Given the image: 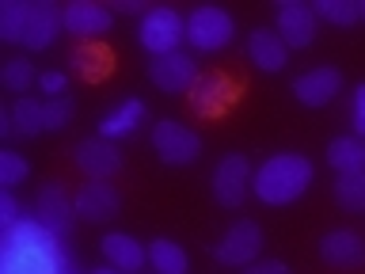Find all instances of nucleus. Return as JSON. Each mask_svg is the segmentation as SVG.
<instances>
[{
  "label": "nucleus",
  "mask_w": 365,
  "mask_h": 274,
  "mask_svg": "<svg viewBox=\"0 0 365 274\" xmlns=\"http://www.w3.org/2000/svg\"><path fill=\"white\" fill-rule=\"evenodd\" d=\"M68 267L61 240L34 217L0 233V274H61Z\"/></svg>",
  "instance_id": "nucleus-1"
},
{
  "label": "nucleus",
  "mask_w": 365,
  "mask_h": 274,
  "mask_svg": "<svg viewBox=\"0 0 365 274\" xmlns=\"http://www.w3.org/2000/svg\"><path fill=\"white\" fill-rule=\"evenodd\" d=\"M312 179H316V168L308 156L274 153L255 168V176H251V194L267 206H289L312 187Z\"/></svg>",
  "instance_id": "nucleus-2"
},
{
  "label": "nucleus",
  "mask_w": 365,
  "mask_h": 274,
  "mask_svg": "<svg viewBox=\"0 0 365 274\" xmlns=\"http://www.w3.org/2000/svg\"><path fill=\"white\" fill-rule=\"evenodd\" d=\"M137 39L153 57H168L179 54L182 39H187V16H179L171 4H153L141 16V27H137Z\"/></svg>",
  "instance_id": "nucleus-3"
},
{
  "label": "nucleus",
  "mask_w": 365,
  "mask_h": 274,
  "mask_svg": "<svg viewBox=\"0 0 365 274\" xmlns=\"http://www.w3.org/2000/svg\"><path fill=\"white\" fill-rule=\"evenodd\" d=\"M236 23L221 4H198L187 11V42L198 54H217L232 42Z\"/></svg>",
  "instance_id": "nucleus-4"
},
{
  "label": "nucleus",
  "mask_w": 365,
  "mask_h": 274,
  "mask_svg": "<svg viewBox=\"0 0 365 274\" xmlns=\"http://www.w3.org/2000/svg\"><path fill=\"white\" fill-rule=\"evenodd\" d=\"M259 251H262V228L251 217H240L213 244V259L225 263V267H251V263H259Z\"/></svg>",
  "instance_id": "nucleus-5"
},
{
  "label": "nucleus",
  "mask_w": 365,
  "mask_h": 274,
  "mask_svg": "<svg viewBox=\"0 0 365 274\" xmlns=\"http://www.w3.org/2000/svg\"><path fill=\"white\" fill-rule=\"evenodd\" d=\"M153 153L171 168H187L202 153V137L194 133L190 126H182L175 118H164V122L153 126Z\"/></svg>",
  "instance_id": "nucleus-6"
},
{
  "label": "nucleus",
  "mask_w": 365,
  "mask_h": 274,
  "mask_svg": "<svg viewBox=\"0 0 365 274\" xmlns=\"http://www.w3.org/2000/svg\"><path fill=\"white\" fill-rule=\"evenodd\" d=\"M31 217L42 228H50L57 240H65L68 233H73V225H76V198L61 187V183H46V187L34 194Z\"/></svg>",
  "instance_id": "nucleus-7"
},
{
  "label": "nucleus",
  "mask_w": 365,
  "mask_h": 274,
  "mask_svg": "<svg viewBox=\"0 0 365 274\" xmlns=\"http://www.w3.org/2000/svg\"><path fill=\"white\" fill-rule=\"evenodd\" d=\"M194 114H202V118H221L225 111L236 107L240 99V84L228 73H202L194 80V88L187 91Z\"/></svg>",
  "instance_id": "nucleus-8"
},
{
  "label": "nucleus",
  "mask_w": 365,
  "mask_h": 274,
  "mask_svg": "<svg viewBox=\"0 0 365 274\" xmlns=\"http://www.w3.org/2000/svg\"><path fill=\"white\" fill-rule=\"evenodd\" d=\"M251 176H255L251 160H247L244 153H228L221 164L213 168V176H210V187H213L217 206H225V210H236V206L251 194Z\"/></svg>",
  "instance_id": "nucleus-9"
},
{
  "label": "nucleus",
  "mask_w": 365,
  "mask_h": 274,
  "mask_svg": "<svg viewBox=\"0 0 365 274\" xmlns=\"http://www.w3.org/2000/svg\"><path fill=\"white\" fill-rule=\"evenodd\" d=\"M316 27H319V19H316L312 4H304V0H282L278 11H274V31L282 34V42L289 46V50L312 46Z\"/></svg>",
  "instance_id": "nucleus-10"
},
{
  "label": "nucleus",
  "mask_w": 365,
  "mask_h": 274,
  "mask_svg": "<svg viewBox=\"0 0 365 274\" xmlns=\"http://www.w3.org/2000/svg\"><path fill=\"white\" fill-rule=\"evenodd\" d=\"M61 23H65V31L73 34V39L99 42L103 34L110 31L114 16H110L107 4H96V0H73V4L61 8Z\"/></svg>",
  "instance_id": "nucleus-11"
},
{
  "label": "nucleus",
  "mask_w": 365,
  "mask_h": 274,
  "mask_svg": "<svg viewBox=\"0 0 365 274\" xmlns=\"http://www.w3.org/2000/svg\"><path fill=\"white\" fill-rule=\"evenodd\" d=\"M198 61H194L190 54H168V57H153V65H148V80L160 88V91H171V96H187L194 88V80H198Z\"/></svg>",
  "instance_id": "nucleus-12"
},
{
  "label": "nucleus",
  "mask_w": 365,
  "mask_h": 274,
  "mask_svg": "<svg viewBox=\"0 0 365 274\" xmlns=\"http://www.w3.org/2000/svg\"><path fill=\"white\" fill-rule=\"evenodd\" d=\"M73 160L88 179H103V183H110V176L122 171V148L114 141H107V137H88V141H80Z\"/></svg>",
  "instance_id": "nucleus-13"
},
{
  "label": "nucleus",
  "mask_w": 365,
  "mask_h": 274,
  "mask_svg": "<svg viewBox=\"0 0 365 274\" xmlns=\"http://www.w3.org/2000/svg\"><path fill=\"white\" fill-rule=\"evenodd\" d=\"M339 91H342V73L335 65H316L293 80V96L304 107H327V103H335Z\"/></svg>",
  "instance_id": "nucleus-14"
},
{
  "label": "nucleus",
  "mask_w": 365,
  "mask_h": 274,
  "mask_svg": "<svg viewBox=\"0 0 365 274\" xmlns=\"http://www.w3.org/2000/svg\"><path fill=\"white\" fill-rule=\"evenodd\" d=\"M73 198H76V217H84V221H91V225L110 221V217L122 210V194L103 179H88Z\"/></svg>",
  "instance_id": "nucleus-15"
},
{
  "label": "nucleus",
  "mask_w": 365,
  "mask_h": 274,
  "mask_svg": "<svg viewBox=\"0 0 365 274\" xmlns=\"http://www.w3.org/2000/svg\"><path fill=\"white\" fill-rule=\"evenodd\" d=\"M319 259L335 270H358L365 263V240L354 228H335L319 240Z\"/></svg>",
  "instance_id": "nucleus-16"
},
{
  "label": "nucleus",
  "mask_w": 365,
  "mask_h": 274,
  "mask_svg": "<svg viewBox=\"0 0 365 274\" xmlns=\"http://www.w3.org/2000/svg\"><path fill=\"white\" fill-rule=\"evenodd\" d=\"M247 61L259 73H282L289 61V46L282 42V34L274 27H255L247 34Z\"/></svg>",
  "instance_id": "nucleus-17"
},
{
  "label": "nucleus",
  "mask_w": 365,
  "mask_h": 274,
  "mask_svg": "<svg viewBox=\"0 0 365 274\" xmlns=\"http://www.w3.org/2000/svg\"><path fill=\"white\" fill-rule=\"evenodd\" d=\"M99 251L107 259V267L122 270V274H137L148 263V244H141L130 233H107L99 240Z\"/></svg>",
  "instance_id": "nucleus-18"
},
{
  "label": "nucleus",
  "mask_w": 365,
  "mask_h": 274,
  "mask_svg": "<svg viewBox=\"0 0 365 274\" xmlns=\"http://www.w3.org/2000/svg\"><path fill=\"white\" fill-rule=\"evenodd\" d=\"M61 8L50 4V0H31V16H27V34H23V46L27 50H50L57 31H61Z\"/></svg>",
  "instance_id": "nucleus-19"
},
{
  "label": "nucleus",
  "mask_w": 365,
  "mask_h": 274,
  "mask_svg": "<svg viewBox=\"0 0 365 274\" xmlns=\"http://www.w3.org/2000/svg\"><path fill=\"white\" fill-rule=\"evenodd\" d=\"M145 122V103L130 96L122 103H114V107L99 118V137H107V141H122V137L137 133V126Z\"/></svg>",
  "instance_id": "nucleus-20"
},
{
  "label": "nucleus",
  "mask_w": 365,
  "mask_h": 274,
  "mask_svg": "<svg viewBox=\"0 0 365 274\" xmlns=\"http://www.w3.org/2000/svg\"><path fill=\"white\" fill-rule=\"evenodd\" d=\"M327 164L339 171V176H361L365 171V137L358 133H346V137H335L327 145Z\"/></svg>",
  "instance_id": "nucleus-21"
},
{
  "label": "nucleus",
  "mask_w": 365,
  "mask_h": 274,
  "mask_svg": "<svg viewBox=\"0 0 365 274\" xmlns=\"http://www.w3.org/2000/svg\"><path fill=\"white\" fill-rule=\"evenodd\" d=\"M110 50L103 42H80L73 54H68V65H73V73L76 76H84V80H103L110 73Z\"/></svg>",
  "instance_id": "nucleus-22"
},
{
  "label": "nucleus",
  "mask_w": 365,
  "mask_h": 274,
  "mask_svg": "<svg viewBox=\"0 0 365 274\" xmlns=\"http://www.w3.org/2000/svg\"><path fill=\"white\" fill-rule=\"evenodd\" d=\"M148 263H153L156 274H187L190 270L187 251H182V244L171 236H156L153 244H148Z\"/></svg>",
  "instance_id": "nucleus-23"
},
{
  "label": "nucleus",
  "mask_w": 365,
  "mask_h": 274,
  "mask_svg": "<svg viewBox=\"0 0 365 274\" xmlns=\"http://www.w3.org/2000/svg\"><path fill=\"white\" fill-rule=\"evenodd\" d=\"M8 111H11V122H16V133H23V137L46 133V99L19 96Z\"/></svg>",
  "instance_id": "nucleus-24"
},
{
  "label": "nucleus",
  "mask_w": 365,
  "mask_h": 274,
  "mask_svg": "<svg viewBox=\"0 0 365 274\" xmlns=\"http://www.w3.org/2000/svg\"><path fill=\"white\" fill-rule=\"evenodd\" d=\"M27 16H31L27 0H4V4H0V39L23 42V34H27Z\"/></svg>",
  "instance_id": "nucleus-25"
},
{
  "label": "nucleus",
  "mask_w": 365,
  "mask_h": 274,
  "mask_svg": "<svg viewBox=\"0 0 365 274\" xmlns=\"http://www.w3.org/2000/svg\"><path fill=\"white\" fill-rule=\"evenodd\" d=\"M0 84H4L8 91H16V96H27L31 84H38V73H34V65L27 61V57H11V61H4Z\"/></svg>",
  "instance_id": "nucleus-26"
},
{
  "label": "nucleus",
  "mask_w": 365,
  "mask_h": 274,
  "mask_svg": "<svg viewBox=\"0 0 365 274\" xmlns=\"http://www.w3.org/2000/svg\"><path fill=\"white\" fill-rule=\"evenodd\" d=\"M312 11H316V19L335 23V27H350V23H358V19H361L358 0H316Z\"/></svg>",
  "instance_id": "nucleus-27"
},
{
  "label": "nucleus",
  "mask_w": 365,
  "mask_h": 274,
  "mask_svg": "<svg viewBox=\"0 0 365 274\" xmlns=\"http://www.w3.org/2000/svg\"><path fill=\"white\" fill-rule=\"evenodd\" d=\"M335 202L350 213H365V171L361 176H339L335 179Z\"/></svg>",
  "instance_id": "nucleus-28"
},
{
  "label": "nucleus",
  "mask_w": 365,
  "mask_h": 274,
  "mask_svg": "<svg viewBox=\"0 0 365 274\" xmlns=\"http://www.w3.org/2000/svg\"><path fill=\"white\" fill-rule=\"evenodd\" d=\"M27 176H31V164H27V160H23L16 148H4V153H0V187H4V191H16Z\"/></svg>",
  "instance_id": "nucleus-29"
},
{
  "label": "nucleus",
  "mask_w": 365,
  "mask_h": 274,
  "mask_svg": "<svg viewBox=\"0 0 365 274\" xmlns=\"http://www.w3.org/2000/svg\"><path fill=\"white\" fill-rule=\"evenodd\" d=\"M73 99L61 96V99H46V130H65L73 122Z\"/></svg>",
  "instance_id": "nucleus-30"
},
{
  "label": "nucleus",
  "mask_w": 365,
  "mask_h": 274,
  "mask_svg": "<svg viewBox=\"0 0 365 274\" xmlns=\"http://www.w3.org/2000/svg\"><path fill=\"white\" fill-rule=\"evenodd\" d=\"M38 88L46 99H61L68 91V73H61V68H46V73H38Z\"/></svg>",
  "instance_id": "nucleus-31"
},
{
  "label": "nucleus",
  "mask_w": 365,
  "mask_h": 274,
  "mask_svg": "<svg viewBox=\"0 0 365 274\" xmlns=\"http://www.w3.org/2000/svg\"><path fill=\"white\" fill-rule=\"evenodd\" d=\"M350 126L358 137H365V84H358L350 96Z\"/></svg>",
  "instance_id": "nucleus-32"
},
{
  "label": "nucleus",
  "mask_w": 365,
  "mask_h": 274,
  "mask_svg": "<svg viewBox=\"0 0 365 274\" xmlns=\"http://www.w3.org/2000/svg\"><path fill=\"white\" fill-rule=\"evenodd\" d=\"M23 217H19V202H16V194L11 191H0V228H11V225H19Z\"/></svg>",
  "instance_id": "nucleus-33"
},
{
  "label": "nucleus",
  "mask_w": 365,
  "mask_h": 274,
  "mask_svg": "<svg viewBox=\"0 0 365 274\" xmlns=\"http://www.w3.org/2000/svg\"><path fill=\"white\" fill-rule=\"evenodd\" d=\"M244 274H289V267L278 259H259V263H251V267H244Z\"/></svg>",
  "instance_id": "nucleus-34"
},
{
  "label": "nucleus",
  "mask_w": 365,
  "mask_h": 274,
  "mask_svg": "<svg viewBox=\"0 0 365 274\" xmlns=\"http://www.w3.org/2000/svg\"><path fill=\"white\" fill-rule=\"evenodd\" d=\"M0 133H4V137H11V133H16V122H11V111H8V107L0 111Z\"/></svg>",
  "instance_id": "nucleus-35"
},
{
  "label": "nucleus",
  "mask_w": 365,
  "mask_h": 274,
  "mask_svg": "<svg viewBox=\"0 0 365 274\" xmlns=\"http://www.w3.org/2000/svg\"><path fill=\"white\" fill-rule=\"evenodd\" d=\"M91 274H122V270H114V267H96Z\"/></svg>",
  "instance_id": "nucleus-36"
},
{
  "label": "nucleus",
  "mask_w": 365,
  "mask_h": 274,
  "mask_svg": "<svg viewBox=\"0 0 365 274\" xmlns=\"http://www.w3.org/2000/svg\"><path fill=\"white\" fill-rule=\"evenodd\" d=\"M358 11H361V19H365V0H358Z\"/></svg>",
  "instance_id": "nucleus-37"
},
{
  "label": "nucleus",
  "mask_w": 365,
  "mask_h": 274,
  "mask_svg": "<svg viewBox=\"0 0 365 274\" xmlns=\"http://www.w3.org/2000/svg\"><path fill=\"white\" fill-rule=\"evenodd\" d=\"M61 274H73V270H68V267H65V270H61Z\"/></svg>",
  "instance_id": "nucleus-38"
}]
</instances>
